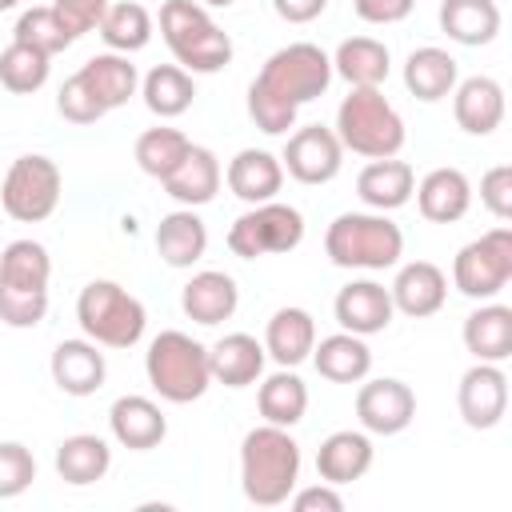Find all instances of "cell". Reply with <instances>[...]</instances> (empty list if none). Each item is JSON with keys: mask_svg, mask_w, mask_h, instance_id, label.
Here are the masks:
<instances>
[{"mask_svg": "<svg viewBox=\"0 0 512 512\" xmlns=\"http://www.w3.org/2000/svg\"><path fill=\"white\" fill-rule=\"evenodd\" d=\"M328 84H332V56L320 44L312 40L284 44L264 60V68L248 84V116L260 132L284 136L296 124L300 104L324 96Z\"/></svg>", "mask_w": 512, "mask_h": 512, "instance_id": "1", "label": "cell"}, {"mask_svg": "<svg viewBox=\"0 0 512 512\" xmlns=\"http://www.w3.org/2000/svg\"><path fill=\"white\" fill-rule=\"evenodd\" d=\"M300 480V444L280 424H260L240 440V488L248 504L276 508L288 504Z\"/></svg>", "mask_w": 512, "mask_h": 512, "instance_id": "2", "label": "cell"}, {"mask_svg": "<svg viewBox=\"0 0 512 512\" xmlns=\"http://www.w3.org/2000/svg\"><path fill=\"white\" fill-rule=\"evenodd\" d=\"M52 256L40 240H12L0 252V324L36 328L48 316Z\"/></svg>", "mask_w": 512, "mask_h": 512, "instance_id": "3", "label": "cell"}, {"mask_svg": "<svg viewBox=\"0 0 512 512\" xmlns=\"http://www.w3.org/2000/svg\"><path fill=\"white\" fill-rule=\"evenodd\" d=\"M160 36L176 64L192 76L220 72L232 64V36L208 16L200 0H164L160 4Z\"/></svg>", "mask_w": 512, "mask_h": 512, "instance_id": "4", "label": "cell"}, {"mask_svg": "<svg viewBox=\"0 0 512 512\" xmlns=\"http://www.w3.org/2000/svg\"><path fill=\"white\" fill-rule=\"evenodd\" d=\"M324 252L336 268L380 272L400 264L404 232L384 212H340L324 232Z\"/></svg>", "mask_w": 512, "mask_h": 512, "instance_id": "5", "label": "cell"}, {"mask_svg": "<svg viewBox=\"0 0 512 512\" xmlns=\"http://www.w3.org/2000/svg\"><path fill=\"white\" fill-rule=\"evenodd\" d=\"M336 140L368 160L396 156L404 148V120L392 108V100L380 88H348V96L336 108Z\"/></svg>", "mask_w": 512, "mask_h": 512, "instance_id": "6", "label": "cell"}, {"mask_svg": "<svg viewBox=\"0 0 512 512\" xmlns=\"http://www.w3.org/2000/svg\"><path fill=\"white\" fill-rule=\"evenodd\" d=\"M144 372H148V384L156 388V396L168 404H192L212 384L208 348L180 328H164L160 336H152V344L144 352Z\"/></svg>", "mask_w": 512, "mask_h": 512, "instance_id": "7", "label": "cell"}, {"mask_svg": "<svg viewBox=\"0 0 512 512\" xmlns=\"http://www.w3.org/2000/svg\"><path fill=\"white\" fill-rule=\"evenodd\" d=\"M76 320L100 348H132L148 328L144 304L116 280H88L76 296Z\"/></svg>", "mask_w": 512, "mask_h": 512, "instance_id": "8", "label": "cell"}, {"mask_svg": "<svg viewBox=\"0 0 512 512\" xmlns=\"http://www.w3.org/2000/svg\"><path fill=\"white\" fill-rule=\"evenodd\" d=\"M60 184L64 176L52 156H40V152L16 156L0 180V208L20 224H40L56 212Z\"/></svg>", "mask_w": 512, "mask_h": 512, "instance_id": "9", "label": "cell"}, {"mask_svg": "<svg viewBox=\"0 0 512 512\" xmlns=\"http://www.w3.org/2000/svg\"><path fill=\"white\" fill-rule=\"evenodd\" d=\"M300 240H304V216H300V208L280 204V200L252 204L228 228V252L240 260L280 256V252L300 248Z\"/></svg>", "mask_w": 512, "mask_h": 512, "instance_id": "10", "label": "cell"}, {"mask_svg": "<svg viewBox=\"0 0 512 512\" xmlns=\"http://www.w3.org/2000/svg\"><path fill=\"white\" fill-rule=\"evenodd\" d=\"M512 280V228L500 224L468 240L452 260V284L468 300H496Z\"/></svg>", "mask_w": 512, "mask_h": 512, "instance_id": "11", "label": "cell"}, {"mask_svg": "<svg viewBox=\"0 0 512 512\" xmlns=\"http://www.w3.org/2000/svg\"><path fill=\"white\" fill-rule=\"evenodd\" d=\"M280 164L292 180L300 184H328L340 176V164H344V144L336 140L332 128L324 124H304L296 132H288L284 140V152H280Z\"/></svg>", "mask_w": 512, "mask_h": 512, "instance_id": "12", "label": "cell"}, {"mask_svg": "<svg viewBox=\"0 0 512 512\" xmlns=\"http://www.w3.org/2000/svg\"><path fill=\"white\" fill-rule=\"evenodd\" d=\"M356 420L372 436H396L416 420V392L396 376H364L356 388Z\"/></svg>", "mask_w": 512, "mask_h": 512, "instance_id": "13", "label": "cell"}, {"mask_svg": "<svg viewBox=\"0 0 512 512\" xmlns=\"http://www.w3.org/2000/svg\"><path fill=\"white\" fill-rule=\"evenodd\" d=\"M456 408H460L468 428H476V432L496 428L504 420V412H508V376H504V368L488 364V360H476L460 376Z\"/></svg>", "mask_w": 512, "mask_h": 512, "instance_id": "14", "label": "cell"}, {"mask_svg": "<svg viewBox=\"0 0 512 512\" xmlns=\"http://www.w3.org/2000/svg\"><path fill=\"white\" fill-rule=\"evenodd\" d=\"M52 384L64 392V396H92L104 388V376H108V360L100 352L96 340H60L52 348Z\"/></svg>", "mask_w": 512, "mask_h": 512, "instance_id": "15", "label": "cell"}, {"mask_svg": "<svg viewBox=\"0 0 512 512\" xmlns=\"http://www.w3.org/2000/svg\"><path fill=\"white\" fill-rule=\"evenodd\" d=\"M392 308L412 316V320H424V316H436L448 300V276L440 264L432 260H412V264H400L392 288Z\"/></svg>", "mask_w": 512, "mask_h": 512, "instance_id": "16", "label": "cell"}, {"mask_svg": "<svg viewBox=\"0 0 512 512\" xmlns=\"http://www.w3.org/2000/svg\"><path fill=\"white\" fill-rule=\"evenodd\" d=\"M332 312H336V324L344 332H356V336H376L396 316L388 288L376 284V280H352V284H344L336 292V300H332Z\"/></svg>", "mask_w": 512, "mask_h": 512, "instance_id": "17", "label": "cell"}, {"mask_svg": "<svg viewBox=\"0 0 512 512\" xmlns=\"http://www.w3.org/2000/svg\"><path fill=\"white\" fill-rule=\"evenodd\" d=\"M108 428H112V440L120 448H128V452H148V448H156L168 436V420H164L160 404L148 400V396H120V400H112Z\"/></svg>", "mask_w": 512, "mask_h": 512, "instance_id": "18", "label": "cell"}, {"mask_svg": "<svg viewBox=\"0 0 512 512\" xmlns=\"http://www.w3.org/2000/svg\"><path fill=\"white\" fill-rule=\"evenodd\" d=\"M452 116L468 136H488L504 120V88L492 76H468L452 88Z\"/></svg>", "mask_w": 512, "mask_h": 512, "instance_id": "19", "label": "cell"}, {"mask_svg": "<svg viewBox=\"0 0 512 512\" xmlns=\"http://www.w3.org/2000/svg\"><path fill=\"white\" fill-rule=\"evenodd\" d=\"M220 180H224V172H220L216 152L204 148V144H192L188 156H184L160 184H164V192H168L180 208H200V204H208V200L220 192Z\"/></svg>", "mask_w": 512, "mask_h": 512, "instance_id": "20", "label": "cell"}, {"mask_svg": "<svg viewBox=\"0 0 512 512\" xmlns=\"http://www.w3.org/2000/svg\"><path fill=\"white\" fill-rule=\"evenodd\" d=\"M236 304H240V288L220 268H204L180 288V308L196 324H224V320H232Z\"/></svg>", "mask_w": 512, "mask_h": 512, "instance_id": "21", "label": "cell"}, {"mask_svg": "<svg viewBox=\"0 0 512 512\" xmlns=\"http://www.w3.org/2000/svg\"><path fill=\"white\" fill-rule=\"evenodd\" d=\"M264 344L248 332H228L220 336L212 348H208V368H212V380L224 384V388H248L264 376Z\"/></svg>", "mask_w": 512, "mask_h": 512, "instance_id": "22", "label": "cell"}, {"mask_svg": "<svg viewBox=\"0 0 512 512\" xmlns=\"http://www.w3.org/2000/svg\"><path fill=\"white\" fill-rule=\"evenodd\" d=\"M224 180H228L232 196H240L244 204H264V200H276V192L284 184V164H280V156H272L264 148H240L228 160Z\"/></svg>", "mask_w": 512, "mask_h": 512, "instance_id": "23", "label": "cell"}, {"mask_svg": "<svg viewBox=\"0 0 512 512\" xmlns=\"http://www.w3.org/2000/svg\"><path fill=\"white\" fill-rule=\"evenodd\" d=\"M412 188H416V172L408 160H396V156H384V160H368L356 176V196L372 208V212H392V208H404L412 200Z\"/></svg>", "mask_w": 512, "mask_h": 512, "instance_id": "24", "label": "cell"}, {"mask_svg": "<svg viewBox=\"0 0 512 512\" xmlns=\"http://www.w3.org/2000/svg\"><path fill=\"white\" fill-rule=\"evenodd\" d=\"M416 208L432 224H456L472 208V184L460 168H432L416 188Z\"/></svg>", "mask_w": 512, "mask_h": 512, "instance_id": "25", "label": "cell"}, {"mask_svg": "<svg viewBox=\"0 0 512 512\" xmlns=\"http://www.w3.org/2000/svg\"><path fill=\"white\" fill-rule=\"evenodd\" d=\"M76 76L84 80V88L104 104V112L128 104L136 92H140V72L136 64L124 56V52H100V56H88Z\"/></svg>", "mask_w": 512, "mask_h": 512, "instance_id": "26", "label": "cell"}, {"mask_svg": "<svg viewBox=\"0 0 512 512\" xmlns=\"http://www.w3.org/2000/svg\"><path fill=\"white\" fill-rule=\"evenodd\" d=\"M460 336H464V348L476 360L504 364L512 356V308L496 304V300H480V308L468 312Z\"/></svg>", "mask_w": 512, "mask_h": 512, "instance_id": "27", "label": "cell"}, {"mask_svg": "<svg viewBox=\"0 0 512 512\" xmlns=\"http://www.w3.org/2000/svg\"><path fill=\"white\" fill-rule=\"evenodd\" d=\"M312 344H316V320L308 308H276L268 316V328H264V352L280 364V368H296L300 360L312 356Z\"/></svg>", "mask_w": 512, "mask_h": 512, "instance_id": "28", "label": "cell"}, {"mask_svg": "<svg viewBox=\"0 0 512 512\" xmlns=\"http://www.w3.org/2000/svg\"><path fill=\"white\" fill-rule=\"evenodd\" d=\"M368 468H372V440H368V432L340 428V432H332V436L320 440V452H316L320 480H328V484L340 488V484L360 480Z\"/></svg>", "mask_w": 512, "mask_h": 512, "instance_id": "29", "label": "cell"}, {"mask_svg": "<svg viewBox=\"0 0 512 512\" xmlns=\"http://www.w3.org/2000/svg\"><path fill=\"white\" fill-rule=\"evenodd\" d=\"M456 80H460L456 56L436 48V44H424V48L408 52V60H404V88L424 104H436V100L452 96Z\"/></svg>", "mask_w": 512, "mask_h": 512, "instance_id": "30", "label": "cell"}, {"mask_svg": "<svg viewBox=\"0 0 512 512\" xmlns=\"http://www.w3.org/2000/svg\"><path fill=\"white\" fill-rule=\"evenodd\" d=\"M312 364L332 384H360L372 372V348L356 332H332L320 344H312Z\"/></svg>", "mask_w": 512, "mask_h": 512, "instance_id": "31", "label": "cell"}, {"mask_svg": "<svg viewBox=\"0 0 512 512\" xmlns=\"http://www.w3.org/2000/svg\"><path fill=\"white\" fill-rule=\"evenodd\" d=\"M392 72V52L376 36H348L332 52V76H344L352 88H380Z\"/></svg>", "mask_w": 512, "mask_h": 512, "instance_id": "32", "label": "cell"}, {"mask_svg": "<svg viewBox=\"0 0 512 512\" xmlns=\"http://www.w3.org/2000/svg\"><path fill=\"white\" fill-rule=\"evenodd\" d=\"M108 468H112V448L104 436L76 432L56 444V476L72 488H88V484L104 480Z\"/></svg>", "mask_w": 512, "mask_h": 512, "instance_id": "33", "label": "cell"}, {"mask_svg": "<svg viewBox=\"0 0 512 512\" xmlns=\"http://www.w3.org/2000/svg\"><path fill=\"white\" fill-rule=\"evenodd\" d=\"M156 252L168 268H192L208 252V228L192 208H176L156 224Z\"/></svg>", "mask_w": 512, "mask_h": 512, "instance_id": "34", "label": "cell"}, {"mask_svg": "<svg viewBox=\"0 0 512 512\" xmlns=\"http://www.w3.org/2000/svg\"><path fill=\"white\" fill-rule=\"evenodd\" d=\"M440 32L464 48L492 44L500 32L496 0H440Z\"/></svg>", "mask_w": 512, "mask_h": 512, "instance_id": "35", "label": "cell"}, {"mask_svg": "<svg viewBox=\"0 0 512 512\" xmlns=\"http://www.w3.org/2000/svg\"><path fill=\"white\" fill-rule=\"evenodd\" d=\"M140 96H144V104H148L152 116L172 120V116H180V112L192 108L196 84H192V72H184L180 64H156V68L144 72Z\"/></svg>", "mask_w": 512, "mask_h": 512, "instance_id": "36", "label": "cell"}, {"mask_svg": "<svg viewBox=\"0 0 512 512\" xmlns=\"http://www.w3.org/2000/svg\"><path fill=\"white\" fill-rule=\"evenodd\" d=\"M256 408L264 416V424H280V428H292L304 420L308 412V384L292 372V368H280L272 376H264L260 392H256Z\"/></svg>", "mask_w": 512, "mask_h": 512, "instance_id": "37", "label": "cell"}, {"mask_svg": "<svg viewBox=\"0 0 512 512\" xmlns=\"http://www.w3.org/2000/svg\"><path fill=\"white\" fill-rule=\"evenodd\" d=\"M96 32L108 44V52L132 56V52H140L152 40V12L144 4H136V0H116V4L104 8Z\"/></svg>", "mask_w": 512, "mask_h": 512, "instance_id": "38", "label": "cell"}, {"mask_svg": "<svg viewBox=\"0 0 512 512\" xmlns=\"http://www.w3.org/2000/svg\"><path fill=\"white\" fill-rule=\"evenodd\" d=\"M12 40L32 44V48L56 56V52L72 48L80 36L72 32V24H68L52 4H36V8H24V12H20V20H16V28H12Z\"/></svg>", "mask_w": 512, "mask_h": 512, "instance_id": "39", "label": "cell"}, {"mask_svg": "<svg viewBox=\"0 0 512 512\" xmlns=\"http://www.w3.org/2000/svg\"><path fill=\"white\" fill-rule=\"evenodd\" d=\"M188 148H192V140H188L180 128L156 124V128H148V132L136 136V148H132V152H136V164H140L144 176L164 180V176L188 156Z\"/></svg>", "mask_w": 512, "mask_h": 512, "instance_id": "40", "label": "cell"}, {"mask_svg": "<svg viewBox=\"0 0 512 512\" xmlns=\"http://www.w3.org/2000/svg\"><path fill=\"white\" fill-rule=\"evenodd\" d=\"M48 72H52V56L32 48V44H20L12 40L4 52H0V84L16 96H28V92H40L48 84Z\"/></svg>", "mask_w": 512, "mask_h": 512, "instance_id": "41", "label": "cell"}, {"mask_svg": "<svg viewBox=\"0 0 512 512\" xmlns=\"http://www.w3.org/2000/svg\"><path fill=\"white\" fill-rule=\"evenodd\" d=\"M36 480V456L20 440H0V500L28 492Z\"/></svg>", "mask_w": 512, "mask_h": 512, "instance_id": "42", "label": "cell"}, {"mask_svg": "<svg viewBox=\"0 0 512 512\" xmlns=\"http://www.w3.org/2000/svg\"><path fill=\"white\" fill-rule=\"evenodd\" d=\"M56 112L68 120V124H96L100 116H104V104L84 88V80L72 72L64 84H60V92H56Z\"/></svg>", "mask_w": 512, "mask_h": 512, "instance_id": "43", "label": "cell"}, {"mask_svg": "<svg viewBox=\"0 0 512 512\" xmlns=\"http://www.w3.org/2000/svg\"><path fill=\"white\" fill-rule=\"evenodd\" d=\"M480 204L496 220H512V164H496L480 176Z\"/></svg>", "mask_w": 512, "mask_h": 512, "instance_id": "44", "label": "cell"}, {"mask_svg": "<svg viewBox=\"0 0 512 512\" xmlns=\"http://www.w3.org/2000/svg\"><path fill=\"white\" fill-rule=\"evenodd\" d=\"M112 0H52V8L72 24V32L76 36H84V32H92L96 24H100V16H104V8H108Z\"/></svg>", "mask_w": 512, "mask_h": 512, "instance_id": "45", "label": "cell"}, {"mask_svg": "<svg viewBox=\"0 0 512 512\" xmlns=\"http://www.w3.org/2000/svg\"><path fill=\"white\" fill-rule=\"evenodd\" d=\"M292 508L296 512H340L344 508V496L336 492V484H328V480H320V484H312V488H292Z\"/></svg>", "mask_w": 512, "mask_h": 512, "instance_id": "46", "label": "cell"}, {"mask_svg": "<svg viewBox=\"0 0 512 512\" xmlns=\"http://www.w3.org/2000/svg\"><path fill=\"white\" fill-rule=\"evenodd\" d=\"M412 4L416 0H352L356 16L364 24H396V20H404L412 12Z\"/></svg>", "mask_w": 512, "mask_h": 512, "instance_id": "47", "label": "cell"}, {"mask_svg": "<svg viewBox=\"0 0 512 512\" xmlns=\"http://www.w3.org/2000/svg\"><path fill=\"white\" fill-rule=\"evenodd\" d=\"M272 8L288 24H308V20H316L328 8V0H272Z\"/></svg>", "mask_w": 512, "mask_h": 512, "instance_id": "48", "label": "cell"}, {"mask_svg": "<svg viewBox=\"0 0 512 512\" xmlns=\"http://www.w3.org/2000/svg\"><path fill=\"white\" fill-rule=\"evenodd\" d=\"M204 8H228V4H236V0H200Z\"/></svg>", "mask_w": 512, "mask_h": 512, "instance_id": "49", "label": "cell"}, {"mask_svg": "<svg viewBox=\"0 0 512 512\" xmlns=\"http://www.w3.org/2000/svg\"><path fill=\"white\" fill-rule=\"evenodd\" d=\"M20 0H0V12H8V8H16Z\"/></svg>", "mask_w": 512, "mask_h": 512, "instance_id": "50", "label": "cell"}]
</instances>
